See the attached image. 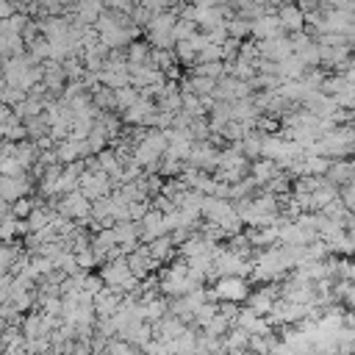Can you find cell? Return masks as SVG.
Masks as SVG:
<instances>
[{
    "instance_id": "obj_26",
    "label": "cell",
    "mask_w": 355,
    "mask_h": 355,
    "mask_svg": "<svg viewBox=\"0 0 355 355\" xmlns=\"http://www.w3.org/2000/svg\"><path fill=\"white\" fill-rule=\"evenodd\" d=\"M28 53H31V58H33L36 64L47 61V58H50V39H47V36H39V39H33V42L28 44Z\"/></svg>"
},
{
    "instance_id": "obj_8",
    "label": "cell",
    "mask_w": 355,
    "mask_h": 355,
    "mask_svg": "<svg viewBox=\"0 0 355 355\" xmlns=\"http://www.w3.org/2000/svg\"><path fill=\"white\" fill-rule=\"evenodd\" d=\"M122 300H125V294H122V291H116V288H111V286H103V288L94 294L97 316H114V313L119 311Z\"/></svg>"
},
{
    "instance_id": "obj_9",
    "label": "cell",
    "mask_w": 355,
    "mask_h": 355,
    "mask_svg": "<svg viewBox=\"0 0 355 355\" xmlns=\"http://www.w3.org/2000/svg\"><path fill=\"white\" fill-rule=\"evenodd\" d=\"M164 233H169L166 230V222H164V211L153 205L144 214V219H141V241H153V239H158Z\"/></svg>"
},
{
    "instance_id": "obj_29",
    "label": "cell",
    "mask_w": 355,
    "mask_h": 355,
    "mask_svg": "<svg viewBox=\"0 0 355 355\" xmlns=\"http://www.w3.org/2000/svg\"><path fill=\"white\" fill-rule=\"evenodd\" d=\"M227 247L233 250V252H239V255H244V258H250V252H252V241H250V236L247 233H236V236H227Z\"/></svg>"
},
{
    "instance_id": "obj_17",
    "label": "cell",
    "mask_w": 355,
    "mask_h": 355,
    "mask_svg": "<svg viewBox=\"0 0 355 355\" xmlns=\"http://www.w3.org/2000/svg\"><path fill=\"white\" fill-rule=\"evenodd\" d=\"M150 244V252L161 261V263H169L172 258H175V241H172V236L169 233H164V236H158V239H153V241H147Z\"/></svg>"
},
{
    "instance_id": "obj_25",
    "label": "cell",
    "mask_w": 355,
    "mask_h": 355,
    "mask_svg": "<svg viewBox=\"0 0 355 355\" xmlns=\"http://www.w3.org/2000/svg\"><path fill=\"white\" fill-rule=\"evenodd\" d=\"M191 72H200V75H208V78H225L227 75V64L225 61H197L191 67Z\"/></svg>"
},
{
    "instance_id": "obj_4",
    "label": "cell",
    "mask_w": 355,
    "mask_h": 355,
    "mask_svg": "<svg viewBox=\"0 0 355 355\" xmlns=\"http://www.w3.org/2000/svg\"><path fill=\"white\" fill-rule=\"evenodd\" d=\"M128 263H130V269H133V275L136 277H147V275H153V272H158V266H161V261L150 252V244L144 241V244H139L130 255H128Z\"/></svg>"
},
{
    "instance_id": "obj_12",
    "label": "cell",
    "mask_w": 355,
    "mask_h": 355,
    "mask_svg": "<svg viewBox=\"0 0 355 355\" xmlns=\"http://www.w3.org/2000/svg\"><path fill=\"white\" fill-rule=\"evenodd\" d=\"M280 172V166H277V161L275 158H255L252 164H250V178L258 183V186H266L269 183V178L272 175H277Z\"/></svg>"
},
{
    "instance_id": "obj_22",
    "label": "cell",
    "mask_w": 355,
    "mask_h": 355,
    "mask_svg": "<svg viewBox=\"0 0 355 355\" xmlns=\"http://www.w3.org/2000/svg\"><path fill=\"white\" fill-rule=\"evenodd\" d=\"M31 22V14L28 11H17L14 17L8 19H0V33H22Z\"/></svg>"
},
{
    "instance_id": "obj_21",
    "label": "cell",
    "mask_w": 355,
    "mask_h": 355,
    "mask_svg": "<svg viewBox=\"0 0 355 355\" xmlns=\"http://www.w3.org/2000/svg\"><path fill=\"white\" fill-rule=\"evenodd\" d=\"M19 255H22V247H17L14 239L11 241H3V247H0V269L3 272H11L14 263L19 261Z\"/></svg>"
},
{
    "instance_id": "obj_39",
    "label": "cell",
    "mask_w": 355,
    "mask_h": 355,
    "mask_svg": "<svg viewBox=\"0 0 355 355\" xmlns=\"http://www.w3.org/2000/svg\"><path fill=\"white\" fill-rule=\"evenodd\" d=\"M258 316H261V313H255V308H250V305H247V308H241V311H239L236 324H239V327H244V330H250V327L255 324V319H258Z\"/></svg>"
},
{
    "instance_id": "obj_1",
    "label": "cell",
    "mask_w": 355,
    "mask_h": 355,
    "mask_svg": "<svg viewBox=\"0 0 355 355\" xmlns=\"http://www.w3.org/2000/svg\"><path fill=\"white\" fill-rule=\"evenodd\" d=\"M50 205H55L61 214H67L69 219H86L89 214H92V200L80 191V189H75V191H69V194H61V197H55Z\"/></svg>"
},
{
    "instance_id": "obj_14",
    "label": "cell",
    "mask_w": 355,
    "mask_h": 355,
    "mask_svg": "<svg viewBox=\"0 0 355 355\" xmlns=\"http://www.w3.org/2000/svg\"><path fill=\"white\" fill-rule=\"evenodd\" d=\"M305 72H308V67H305V61H302L297 53H291L288 58L277 61V75H280L283 80H291V78H302Z\"/></svg>"
},
{
    "instance_id": "obj_34",
    "label": "cell",
    "mask_w": 355,
    "mask_h": 355,
    "mask_svg": "<svg viewBox=\"0 0 355 355\" xmlns=\"http://www.w3.org/2000/svg\"><path fill=\"white\" fill-rule=\"evenodd\" d=\"M275 338L272 336H258V333H252L250 336V349H258V352H272L275 349Z\"/></svg>"
},
{
    "instance_id": "obj_18",
    "label": "cell",
    "mask_w": 355,
    "mask_h": 355,
    "mask_svg": "<svg viewBox=\"0 0 355 355\" xmlns=\"http://www.w3.org/2000/svg\"><path fill=\"white\" fill-rule=\"evenodd\" d=\"M175 22H178V14L172 8L169 11H158L147 22V33H169V31H175Z\"/></svg>"
},
{
    "instance_id": "obj_44",
    "label": "cell",
    "mask_w": 355,
    "mask_h": 355,
    "mask_svg": "<svg viewBox=\"0 0 355 355\" xmlns=\"http://www.w3.org/2000/svg\"><path fill=\"white\" fill-rule=\"evenodd\" d=\"M344 302H347V305H355V283L347 288V294H344Z\"/></svg>"
},
{
    "instance_id": "obj_30",
    "label": "cell",
    "mask_w": 355,
    "mask_h": 355,
    "mask_svg": "<svg viewBox=\"0 0 355 355\" xmlns=\"http://www.w3.org/2000/svg\"><path fill=\"white\" fill-rule=\"evenodd\" d=\"M197 22L194 19H186V17H178V22H175V39L180 42V39H191L194 33H197Z\"/></svg>"
},
{
    "instance_id": "obj_33",
    "label": "cell",
    "mask_w": 355,
    "mask_h": 355,
    "mask_svg": "<svg viewBox=\"0 0 355 355\" xmlns=\"http://www.w3.org/2000/svg\"><path fill=\"white\" fill-rule=\"evenodd\" d=\"M0 172H3V175H28V166L14 155V158H3Z\"/></svg>"
},
{
    "instance_id": "obj_6",
    "label": "cell",
    "mask_w": 355,
    "mask_h": 355,
    "mask_svg": "<svg viewBox=\"0 0 355 355\" xmlns=\"http://www.w3.org/2000/svg\"><path fill=\"white\" fill-rule=\"evenodd\" d=\"M277 19H280V25H283L286 33H294V31H302L305 28V11L297 6V0L294 3L291 0H283L277 6Z\"/></svg>"
},
{
    "instance_id": "obj_20",
    "label": "cell",
    "mask_w": 355,
    "mask_h": 355,
    "mask_svg": "<svg viewBox=\"0 0 355 355\" xmlns=\"http://www.w3.org/2000/svg\"><path fill=\"white\" fill-rule=\"evenodd\" d=\"M153 58V44H150V39L144 42V39H133L130 44H128V61L130 64H147Z\"/></svg>"
},
{
    "instance_id": "obj_40",
    "label": "cell",
    "mask_w": 355,
    "mask_h": 355,
    "mask_svg": "<svg viewBox=\"0 0 355 355\" xmlns=\"http://www.w3.org/2000/svg\"><path fill=\"white\" fill-rule=\"evenodd\" d=\"M258 55H261V53H258V42H255V39H252V42H241V50H239V58H241V61H250V64H252Z\"/></svg>"
},
{
    "instance_id": "obj_7",
    "label": "cell",
    "mask_w": 355,
    "mask_h": 355,
    "mask_svg": "<svg viewBox=\"0 0 355 355\" xmlns=\"http://www.w3.org/2000/svg\"><path fill=\"white\" fill-rule=\"evenodd\" d=\"M25 194H31V180L25 175H3L0 178V200L3 202H14Z\"/></svg>"
},
{
    "instance_id": "obj_3",
    "label": "cell",
    "mask_w": 355,
    "mask_h": 355,
    "mask_svg": "<svg viewBox=\"0 0 355 355\" xmlns=\"http://www.w3.org/2000/svg\"><path fill=\"white\" fill-rule=\"evenodd\" d=\"M80 191L89 197V200H97V197H105L114 191V180L103 172V169H86L80 175Z\"/></svg>"
},
{
    "instance_id": "obj_35",
    "label": "cell",
    "mask_w": 355,
    "mask_h": 355,
    "mask_svg": "<svg viewBox=\"0 0 355 355\" xmlns=\"http://www.w3.org/2000/svg\"><path fill=\"white\" fill-rule=\"evenodd\" d=\"M130 19H133L139 28H147V22L153 19V11H150L144 3H136V6H133V11H130Z\"/></svg>"
},
{
    "instance_id": "obj_2",
    "label": "cell",
    "mask_w": 355,
    "mask_h": 355,
    "mask_svg": "<svg viewBox=\"0 0 355 355\" xmlns=\"http://www.w3.org/2000/svg\"><path fill=\"white\" fill-rule=\"evenodd\" d=\"M214 294H216V300L244 302V300L250 297V283H247V277H241V275H222V277H216Z\"/></svg>"
},
{
    "instance_id": "obj_32",
    "label": "cell",
    "mask_w": 355,
    "mask_h": 355,
    "mask_svg": "<svg viewBox=\"0 0 355 355\" xmlns=\"http://www.w3.org/2000/svg\"><path fill=\"white\" fill-rule=\"evenodd\" d=\"M28 97V92L25 89H19V86H14V83H3V103L6 105H17V103H22Z\"/></svg>"
},
{
    "instance_id": "obj_10",
    "label": "cell",
    "mask_w": 355,
    "mask_h": 355,
    "mask_svg": "<svg viewBox=\"0 0 355 355\" xmlns=\"http://www.w3.org/2000/svg\"><path fill=\"white\" fill-rule=\"evenodd\" d=\"M280 33H286V31L277 19V11H269V14L252 19V39H272V36H280Z\"/></svg>"
},
{
    "instance_id": "obj_43",
    "label": "cell",
    "mask_w": 355,
    "mask_h": 355,
    "mask_svg": "<svg viewBox=\"0 0 355 355\" xmlns=\"http://www.w3.org/2000/svg\"><path fill=\"white\" fill-rule=\"evenodd\" d=\"M164 72H166V80H178V83L183 80V75H180V67H178V64H172V67H169V69H164Z\"/></svg>"
},
{
    "instance_id": "obj_15",
    "label": "cell",
    "mask_w": 355,
    "mask_h": 355,
    "mask_svg": "<svg viewBox=\"0 0 355 355\" xmlns=\"http://www.w3.org/2000/svg\"><path fill=\"white\" fill-rule=\"evenodd\" d=\"M28 50V42L22 33H0V53L3 58H11V55H22Z\"/></svg>"
},
{
    "instance_id": "obj_28",
    "label": "cell",
    "mask_w": 355,
    "mask_h": 355,
    "mask_svg": "<svg viewBox=\"0 0 355 355\" xmlns=\"http://www.w3.org/2000/svg\"><path fill=\"white\" fill-rule=\"evenodd\" d=\"M183 169H186V161L183 158H172V155H164L161 158V166H158V172L164 178H178Z\"/></svg>"
},
{
    "instance_id": "obj_36",
    "label": "cell",
    "mask_w": 355,
    "mask_h": 355,
    "mask_svg": "<svg viewBox=\"0 0 355 355\" xmlns=\"http://www.w3.org/2000/svg\"><path fill=\"white\" fill-rule=\"evenodd\" d=\"M11 208H14V214H17L19 219H28V216H31V211L36 208V202H33V200H31V197L25 194V197L14 200V202H11Z\"/></svg>"
},
{
    "instance_id": "obj_23",
    "label": "cell",
    "mask_w": 355,
    "mask_h": 355,
    "mask_svg": "<svg viewBox=\"0 0 355 355\" xmlns=\"http://www.w3.org/2000/svg\"><path fill=\"white\" fill-rule=\"evenodd\" d=\"M225 25H227V33H230V36H236V39L252 36V19H247V17H241V14H233Z\"/></svg>"
},
{
    "instance_id": "obj_27",
    "label": "cell",
    "mask_w": 355,
    "mask_h": 355,
    "mask_svg": "<svg viewBox=\"0 0 355 355\" xmlns=\"http://www.w3.org/2000/svg\"><path fill=\"white\" fill-rule=\"evenodd\" d=\"M175 55H178L180 64H189V67L197 64V47H194L189 39H180V42L175 44Z\"/></svg>"
},
{
    "instance_id": "obj_41",
    "label": "cell",
    "mask_w": 355,
    "mask_h": 355,
    "mask_svg": "<svg viewBox=\"0 0 355 355\" xmlns=\"http://www.w3.org/2000/svg\"><path fill=\"white\" fill-rule=\"evenodd\" d=\"M19 11V0H0V19H8Z\"/></svg>"
},
{
    "instance_id": "obj_24",
    "label": "cell",
    "mask_w": 355,
    "mask_h": 355,
    "mask_svg": "<svg viewBox=\"0 0 355 355\" xmlns=\"http://www.w3.org/2000/svg\"><path fill=\"white\" fill-rule=\"evenodd\" d=\"M114 94H116V111H125V108H130L139 97H141V92H139V86H133V83H128V86H119V89H114Z\"/></svg>"
},
{
    "instance_id": "obj_42",
    "label": "cell",
    "mask_w": 355,
    "mask_h": 355,
    "mask_svg": "<svg viewBox=\"0 0 355 355\" xmlns=\"http://www.w3.org/2000/svg\"><path fill=\"white\" fill-rule=\"evenodd\" d=\"M322 3H324V0H297V6H300L305 14H308V11H316V8H322Z\"/></svg>"
},
{
    "instance_id": "obj_16",
    "label": "cell",
    "mask_w": 355,
    "mask_h": 355,
    "mask_svg": "<svg viewBox=\"0 0 355 355\" xmlns=\"http://www.w3.org/2000/svg\"><path fill=\"white\" fill-rule=\"evenodd\" d=\"M263 130L261 128H252L244 139H241V150H244V155L250 158V161H255V158H261L263 155Z\"/></svg>"
},
{
    "instance_id": "obj_11",
    "label": "cell",
    "mask_w": 355,
    "mask_h": 355,
    "mask_svg": "<svg viewBox=\"0 0 355 355\" xmlns=\"http://www.w3.org/2000/svg\"><path fill=\"white\" fill-rule=\"evenodd\" d=\"M327 178L336 183V186H344V183H352L355 180V161L352 158H333L330 169H327Z\"/></svg>"
},
{
    "instance_id": "obj_37",
    "label": "cell",
    "mask_w": 355,
    "mask_h": 355,
    "mask_svg": "<svg viewBox=\"0 0 355 355\" xmlns=\"http://www.w3.org/2000/svg\"><path fill=\"white\" fill-rule=\"evenodd\" d=\"M75 255H78V263H80V269H89V272H92V266H97V263H100V258H97V252H94V247H86V250H78Z\"/></svg>"
},
{
    "instance_id": "obj_31",
    "label": "cell",
    "mask_w": 355,
    "mask_h": 355,
    "mask_svg": "<svg viewBox=\"0 0 355 355\" xmlns=\"http://www.w3.org/2000/svg\"><path fill=\"white\" fill-rule=\"evenodd\" d=\"M197 61H225V50L219 42H208L200 53H197Z\"/></svg>"
},
{
    "instance_id": "obj_5",
    "label": "cell",
    "mask_w": 355,
    "mask_h": 355,
    "mask_svg": "<svg viewBox=\"0 0 355 355\" xmlns=\"http://www.w3.org/2000/svg\"><path fill=\"white\" fill-rule=\"evenodd\" d=\"M255 42H258V53H261L263 58H272V61H283V58H288V55L294 53L291 39H288L286 33L272 36V39H255Z\"/></svg>"
},
{
    "instance_id": "obj_13",
    "label": "cell",
    "mask_w": 355,
    "mask_h": 355,
    "mask_svg": "<svg viewBox=\"0 0 355 355\" xmlns=\"http://www.w3.org/2000/svg\"><path fill=\"white\" fill-rule=\"evenodd\" d=\"M216 89V78H208V75H200V72H191L180 80V92H194V94H211Z\"/></svg>"
},
{
    "instance_id": "obj_38",
    "label": "cell",
    "mask_w": 355,
    "mask_h": 355,
    "mask_svg": "<svg viewBox=\"0 0 355 355\" xmlns=\"http://www.w3.org/2000/svg\"><path fill=\"white\" fill-rule=\"evenodd\" d=\"M241 42H244V39H236V36H227V39L222 42V50H225V61H236V58H239Z\"/></svg>"
},
{
    "instance_id": "obj_19",
    "label": "cell",
    "mask_w": 355,
    "mask_h": 355,
    "mask_svg": "<svg viewBox=\"0 0 355 355\" xmlns=\"http://www.w3.org/2000/svg\"><path fill=\"white\" fill-rule=\"evenodd\" d=\"M250 336H252L250 330L233 324V327L225 333V349H233V352H239V349H250Z\"/></svg>"
}]
</instances>
